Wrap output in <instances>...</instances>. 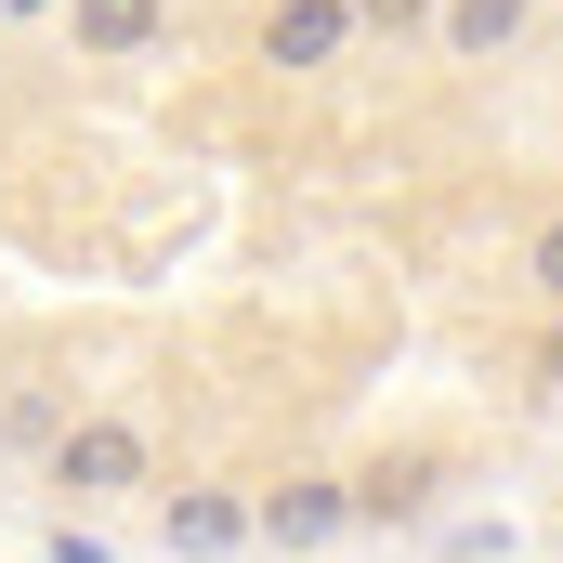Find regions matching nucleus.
Masks as SVG:
<instances>
[{
  "mask_svg": "<svg viewBox=\"0 0 563 563\" xmlns=\"http://www.w3.org/2000/svg\"><path fill=\"white\" fill-rule=\"evenodd\" d=\"M341 525H354V485H341V472H288V485L250 498V538H263V551H328Z\"/></svg>",
  "mask_w": 563,
  "mask_h": 563,
  "instance_id": "obj_3",
  "label": "nucleus"
},
{
  "mask_svg": "<svg viewBox=\"0 0 563 563\" xmlns=\"http://www.w3.org/2000/svg\"><path fill=\"white\" fill-rule=\"evenodd\" d=\"M66 40H79L92 66H132V53L170 40V13H157V0H66Z\"/></svg>",
  "mask_w": 563,
  "mask_h": 563,
  "instance_id": "obj_6",
  "label": "nucleus"
},
{
  "mask_svg": "<svg viewBox=\"0 0 563 563\" xmlns=\"http://www.w3.org/2000/svg\"><path fill=\"white\" fill-rule=\"evenodd\" d=\"M538 394H563V314H551V341H538Z\"/></svg>",
  "mask_w": 563,
  "mask_h": 563,
  "instance_id": "obj_11",
  "label": "nucleus"
},
{
  "mask_svg": "<svg viewBox=\"0 0 563 563\" xmlns=\"http://www.w3.org/2000/svg\"><path fill=\"white\" fill-rule=\"evenodd\" d=\"M40 485L66 498V511H106V498H144L157 485V432L132 420V407H79V432L40 459Z\"/></svg>",
  "mask_w": 563,
  "mask_h": 563,
  "instance_id": "obj_1",
  "label": "nucleus"
},
{
  "mask_svg": "<svg viewBox=\"0 0 563 563\" xmlns=\"http://www.w3.org/2000/svg\"><path fill=\"white\" fill-rule=\"evenodd\" d=\"M432 511V459H380V472H354V525H420Z\"/></svg>",
  "mask_w": 563,
  "mask_h": 563,
  "instance_id": "obj_8",
  "label": "nucleus"
},
{
  "mask_svg": "<svg viewBox=\"0 0 563 563\" xmlns=\"http://www.w3.org/2000/svg\"><path fill=\"white\" fill-rule=\"evenodd\" d=\"M525 40H538V0H445L432 13V53L445 66H511Z\"/></svg>",
  "mask_w": 563,
  "mask_h": 563,
  "instance_id": "obj_5",
  "label": "nucleus"
},
{
  "mask_svg": "<svg viewBox=\"0 0 563 563\" xmlns=\"http://www.w3.org/2000/svg\"><path fill=\"white\" fill-rule=\"evenodd\" d=\"M445 0H354V26H394V40H432Z\"/></svg>",
  "mask_w": 563,
  "mask_h": 563,
  "instance_id": "obj_10",
  "label": "nucleus"
},
{
  "mask_svg": "<svg viewBox=\"0 0 563 563\" xmlns=\"http://www.w3.org/2000/svg\"><path fill=\"white\" fill-rule=\"evenodd\" d=\"M66 432H79V380H13L0 394V445L13 459H53Z\"/></svg>",
  "mask_w": 563,
  "mask_h": 563,
  "instance_id": "obj_7",
  "label": "nucleus"
},
{
  "mask_svg": "<svg viewBox=\"0 0 563 563\" xmlns=\"http://www.w3.org/2000/svg\"><path fill=\"white\" fill-rule=\"evenodd\" d=\"M157 551H184V563L250 551V498H236V485H170V498H157Z\"/></svg>",
  "mask_w": 563,
  "mask_h": 563,
  "instance_id": "obj_4",
  "label": "nucleus"
},
{
  "mask_svg": "<svg viewBox=\"0 0 563 563\" xmlns=\"http://www.w3.org/2000/svg\"><path fill=\"white\" fill-rule=\"evenodd\" d=\"M354 40H367V26H354V0H263V26H250V53H263L276 79H328Z\"/></svg>",
  "mask_w": 563,
  "mask_h": 563,
  "instance_id": "obj_2",
  "label": "nucleus"
},
{
  "mask_svg": "<svg viewBox=\"0 0 563 563\" xmlns=\"http://www.w3.org/2000/svg\"><path fill=\"white\" fill-rule=\"evenodd\" d=\"M525 288H538V314H563V210L525 236Z\"/></svg>",
  "mask_w": 563,
  "mask_h": 563,
  "instance_id": "obj_9",
  "label": "nucleus"
}]
</instances>
